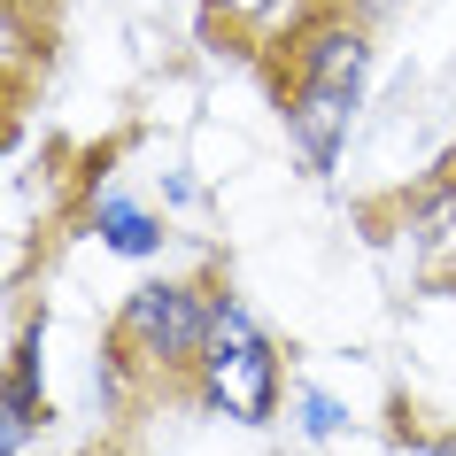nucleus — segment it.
<instances>
[{
	"instance_id": "obj_4",
	"label": "nucleus",
	"mask_w": 456,
	"mask_h": 456,
	"mask_svg": "<svg viewBox=\"0 0 456 456\" xmlns=\"http://www.w3.org/2000/svg\"><path fill=\"white\" fill-rule=\"evenodd\" d=\"M94 240H101V248H117V256H155V248H163V224H155L140 201L109 193V201L94 209Z\"/></svg>"
},
{
	"instance_id": "obj_2",
	"label": "nucleus",
	"mask_w": 456,
	"mask_h": 456,
	"mask_svg": "<svg viewBox=\"0 0 456 456\" xmlns=\"http://www.w3.org/2000/svg\"><path fill=\"white\" fill-rule=\"evenodd\" d=\"M209 294L186 279H155L124 302L117 317V356L147 363V371H201V340H209Z\"/></svg>"
},
{
	"instance_id": "obj_5",
	"label": "nucleus",
	"mask_w": 456,
	"mask_h": 456,
	"mask_svg": "<svg viewBox=\"0 0 456 456\" xmlns=\"http://www.w3.org/2000/svg\"><path fill=\"white\" fill-rule=\"evenodd\" d=\"M279 8H287V0H209V24H224V16H240V24L256 31L264 16H279Z\"/></svg>"
},
{
	"instance_id": "obj_3",
	"label": "nucleus",
	"mask_w": 456,
	"mask_h": 456,
	"mask_svg": "<svg viewBox=\"0 0 456 456\" xmlns=\"http://www.w3.org/2000/svg\"><path fill=\"white\" fill-rule=\"evenodd\" d=\"M39 418H47V403H39V317H31L16 356H8V379H0V456L24 449V433Z\"/></svg>"
},
{
	"instance_id": "obj_6",
	"label": "nucleus",
	"mask_w": 456,
	"mask_h": 456,
	"mask_svg": "<svg viewBox=\"0 0 456 456\" xmlns=\"http://www.w3.org/2000/svg\"><path fill=\"white\" fill-rule=\"evenodd\" d=\"M302 426L310 433H340V403L333 395H302Z\"/></svg>"
},
{
	"instance_id": "obj_1",
	"label": "nucleus",
	"mask_w": 456,
	"mask_h": 456,
	"mask_svg": "<svg viewBox=\"0 0 456 456\" xmlns=\"http://www.w3.org/2000/svg\"><path fill=\"white\" fill-rule=\"evenodd\" d=\"M201 395L209 410L224 418H240V426H264L271 410H279V356H271V333L240 302H216L209 310V340H201Z\"/></svg>"
}]
</instances>
